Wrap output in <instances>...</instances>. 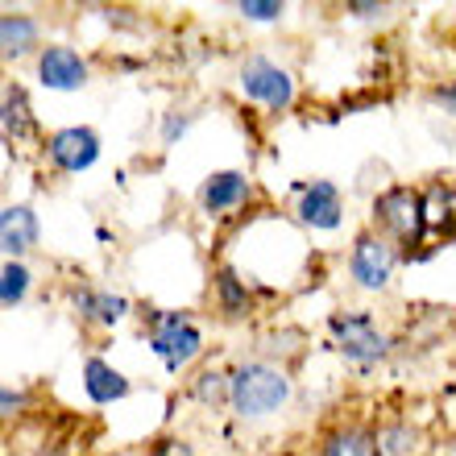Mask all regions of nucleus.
Listing matches in <instances>:
<instances>
[{
	"instance_id": "obj_1",
	"label": "nucleus",
	"mask_w": 456,
	"mask_h": 456,
	"mask_svg": "<svg viewBox=\"0 0 456 456\" xmlns=\"http://www.w3.org/2000/svg\"><path fill=\"white\" fill-rule=\"evenodd\" d=\"M290 395H295V382H290V373L278 361L249 357L228 370V407H232L237 419L278 415L290 403Z\"/></svg>"
},
{
	"instance_id": "obj_2",
	"label": "nucleus",
	"mask_w": 456,
	"mask_h": 456,
	"mask_svg": "<svg viewBox=\"0 0 456 456\" xmlns=\"http://www.w3.org/2000/svg\"><path fill=\"white\" fill-rule=\"evenodd\" d=\"M370 228L382 232L390 245H398L403 262L419 257V245L428 240V204H423V191L411 187V183H390L386 191H378L370 200Z\"/></svg>"
},
{
	"instance_id": "obj_3",
	"label": "nucleus",
	"mask_w": 456,
	"mask_h": 456,
	"mask_svg": "<svg viewBox=\"0 0 456 456\" xmlns=\"http://www.w3.org/2000/svg\"><path fill=\"white\" fill-rule=\"evenodd\" d=\"M145 337H150V353L167 365V373H183L204 353V328L191 320V312L150 307L145 312Z\"/></svg>"
},
{
	"instance_id": "obj_4",
	"label": "nucleus",
	"mask_w": 456,
	"mask_h": 456,
	"mask_svg": "<svg viewBox=\"0 0 456 456\" xmlns=\"http://www.w3.org/2000/svg\"><path fill=\"white\" fill-rule=\"evenodd\" d=\"M328 337L337 345V353L361 370H370L378 361L390 357L395 340L382 332V324L370 312H332L328 315Z\"/></svg>"
},
{
	"instance_id": "obj_5",
	"label": "nucleus",
	"mask_w": 456,
	"mask_h": 456,
	"mask_svg": "<svg viewBox=\"0 0 456 456\" xmlns=\"http://www.w3.org/2000/svg\"><path fill=\"white\" fill-rule=\"evenodd\" d=\"M398 262H403V253H398V245H390V240L382 237V232H373V228H365V232H357L353 237V245H348V278H353V287L361 290H386L390 282H395V270Z\"/></svg>"
},
{
	"instance_id": "obj_6",
	"label": "nucleus",
	"mask_w": 456,
	"mask_h": 456,
	"mask_svg": "<svg viewBox=\"0 0 456 456\" xmlns=\"http://www.w3.org/2000/svg\"><path fill=\"white\" fill-rule=\"evenodd\" d=\"M237 84L265 112H287L295 104V75L287 67H278L274 59H265V54H249V59L240 62Z\"/></svg>"
},
{
	"instance_id": "obj_7",
	"label": "nucleus",
	"mask_w": 456,
	"mask_h": 456,
	"mask_svg": "<svg viewBox=\"0 0 456 456\" xmlns=\"http://www.w3.org/2000/svg\"><path fill=\"white\" fill-rule=\"evenodd\" d=\"M42 154L59 175H84L100 162V133L87 125H67V129L46 133Z\"/></svg>"
},
{
	"instance_id": "obj_8",
	"label": "nucleus",
	"mask_w": 456,
	"mask_h": 456,
	"mask_svg": "<svg viewBox=\"0 0 456 456\" xmlns=\"http://www.w3.org/2000/svg\"><path fill=\"white\" fill-rule=\"evenodd\" d=\"M295 220L312 232H337L345 224V195L337 183L312 179V183H295Z\"/></svg>"
},
{
	"instance_id": "obj_9",
	"label": "nucleus",
	"mask_w": 456,
	"mask_h": 456,
	"mask_svg": "<svg viewBox=\"0 0 456 456\" xmlns=\"http://www.w3.org/2000/svg\"><path fill=\"white\" fill-rule=\"evenodd\" d=\"M34 67H37V84L46 92H84L87 79H92V62L75 46H62V42H50L37 54Z\"/></svg>"
},
{
	"instance_id": "obj_10",
	"label": "nucleus",
	"mask_w": 456,
	"mask_h": 456,
	"mask_svg": "<svg viewBox=\"0 0 456 456\" xmlns=\"http://www.w3.org/2000/svg\"><path fill=\"white\" fill-rule=\"evenodd\" d=\"M71 312H75V320L87 328H117L120 320L133 312V303L125 299V295H117V290L79 282V287H71Z\"/></svg>"
},
{
	"instance_id": "obj_11",
	"label": "nucleus",
	"mask_w": 456,
	"mask_h": 456,
	"mask_svg": "<svg viewBox=\"0 0 456 456\" xmlns=\"http://www.w3.org/2000/svg\"><path fill=\"white\" fill-rule=\"evenodd\" d=\"M253 200V179L245 170H216L200 183V208L208 216H228Z\"/></svg>"
},
{
	"instance_id": "obj_12",
	"label": "nucleus",
	"mask_w": 456,
	"mask_h": 456,
	"mask_svg": "<svg viewBox=\"0 0 456 456\" xmlns=\"http://www.w3.org/2000/svg\"><path fill=\"white\" fill-rule=\"evenodd\" d=\"M0 129H4V142H12V145L46 142L34 104H29V92H25L21 84H4V96H0Z\"/></svg>"
},
{
	"instance_id": "obj_13",
	"label": "nucleus",
	"mask_w": 456,
	"mask_h": 456,
	"mask_svg": "<svg viewBox=\"0 0 456 456\" xmlns=\"http://www.w3.org/2000/svg\"><path fill=\"white\" fill-rule=\"evenodd\" d=\"M37 237H42V224H37V212L29 204L0 208V249H4V262H21L25 253L37 245Z\"/></svg>"
},
{
	"instance_id": "obj_14",
	"label": "nucleus",
	"mask_w": 456,
	"mask_h": 456,
	"mask_svg": "<svg viewBox=\"0 0 456 456\" xmlns=\"http://www.w3.org/2000/svg\"><path fill=\"white\" fill-rule=\"evenodd\" d=\"M0 50H4V59L17 62L25 59V54H42V21H37L34 12H4L0 17Z\"/></svg>"
},
{
	"instance_id": "obj_15",
	"label": "nucleus",
	"mask_w": 456,
	"mask_h": 456,
	"mask_svg": "<svg viewBox=\"0 0 456 456\" xmlns=\"http://www.w3.org/2000/svg\"><path fill=\"white\" fill-rule=\"evenodd\" d=\"M129 378L104 357H87L84 361V395L96 403V407H112L120 398H129Z\"/></svg>"
},
{
	"instance_id": "obj_16",
	"label": "nucleus",
	"mask_w": 456,
	"mask_h": 456,
	"mask_svg": "<svg viewBox=\"0 0 456 456\" xmlns=\"http://www.w3.org/2000/svg\"><path fill=\"white\" fill-rule=\"evenodd\" d=\"M315 456H382L378 452V428L370 423H340L320 436Z\"/></svg>"
},
{
	"instance_id": "obj_17",
	"label": "nucleus",
	"mask_w": 456,
	"mask_h": 456,
	"mask_svg": "<svg viewBox=\"0 0 456 456\" xmlns=\"http://www.w3.org/2000/svg\"><path fill=\"white\" fill-rule=\"evenodd\" d=\"M212 295H216V312L224 320H245L253 312V295L245 287V278L232 270V265H216L212 274Z\"/></svg>"
},
{
	"instance_id": "obj_18",
	"label": "nucleus",
	"mask_w": 456,
	"mask_h": 456,
	"mask_svg": "<svg viewBox=\"0 0 456 456\" xmlns=\"http://www.w3.org/2000/svg\"><path fill=\"white\" fill-rule=\"evenodd\" d=\"M419 428L407 419H390L378 428V452L382 456H415L419 452Z\"/></svg>"
},
{
	"instance_id": "obj_19",
	"label": "nucleus",
	"mask_w": 456,
	"mask_h": 456,
	"mask_svg": "<svg viewBox=\"0 0 456 456\" xmlns=\"http://www.w3.org/2000/svg\"><path fill=\"white\" fill-rule=\"evenodd\" d=\"M187 395L200 403V407L216 411V407H228V370H200L191 378V386H187Z\"/></svg>"
},
{
	"instance_id": "obj_20",
	"label": "nucleus",
	"mask_w": 456,
	"mask_h": 456,
	"mask_svg": "<svg viewBox=\"0 0 456 456\" xmlns=\"http://www.w3.org/2000/svg\"><path fill=\"white\" fill-rule=\"evenodd\" d=\"M29 287H34L29 265L25 262H4V270H0V307H4V312L21 307L25 295H29Z\"/></svg>"
},
{
	"instance_id": "obj_21",
	"label": "nucleus",
	"mask_w": 456,
	"mask_h": 456,
	"mask_svg": "<svg viewBox=\"0 0 456 456\" xmlns=\"http://www.w3.org/2000/svg\"><path fill=\"white\" fill-rule=\"evenodd\" d=\"M237 12L245 21H282L287 4H282V0H240Z\"/></svg>"
},
{
	"instance_id": "obj_22",
	"label": "nucleus",
	"mask_w": 456,
	"mask_h": 456,
	"mask_svg": "<svg viewBox=\"0 0 456 456\" xmlns=\"http://www.w3.org/2000/svg\"><path fill=\"white\" fill-rule=\"evenodd\" d=\"M142 456H195V448H191V440H183V436H158Z\"/></svg>"
},
{
	"instance_id": "obj_23",
	"label": "nucleus",
	"mask_w": 456,
	"mask_h": 456,
	"mask_svg": "<svg viewBox=\"0 0 456 456\" xmlns=\"http://www.w3.org/2000/svg\"><path fill=\"white\" fill-rule=\"evenodd\" d=\"M25 407H29V390H25V386H4V390H0V415H4V419L21 415Z\"/></svg>"
},
{
	"instance_id": "obj_24",
	"label": "nucleus",
	"mask_w": 456,
	"mask_h": 456,
	"mask_svg": "<svg viewBox=\"0 0 456 456\" xmlns=\"http://www.w3.org/2000/svg\"><path fill=\"white\" fill-rule=\"evenodd\" d=\"M345 12H348V17H357V21H386V17H390V4H370V0H348Z\"/></svg>"
},
{
	"instance_id": "obj_25",
	"label": "nucleus",
	"mask_w": 456,
	"mask_h": 456,
	"mask_svg": "<svg viewBox=\"0 0 456 456\" xmlns=\"http://www.w3.org/2000/svg\"><path fill=\"white\" fill-rule=\"evenodd\" d=\"M187 125H191V112H167V117H162V145H175L183 137V133H187Z\"/></svg>"
},
{
	"instance_id": "obj_26",
	"label": "nucleus",
	"mask_w": 456,
	"mask_h": 456,
	"mask_svg": "<svg viewBox=\"0 0 456 456\" xmlns=\"http://www.w3.org/2000/svg\"><path fill=\"white\" fill-rule=\"evenodd\" d=\"M432 104H440L448 117H456V79H452V84L432 87Z\"/></svg>"
},
{
	"instance_id": "obj_27",
	"label": "nucleus",
	"mask_w": 456,
	"mask_h": 456,
	"mask_svg": "<svg viewBox=\"0 0 456 456\" xmlns=\"http://www.w3.org/2000/svg\"><path fill=\"white\" fill-rule=\"evenodd\" d=\"M448 448H452V456H456V440H452V444H448Z\"/></svg>"
}]
</instances>
